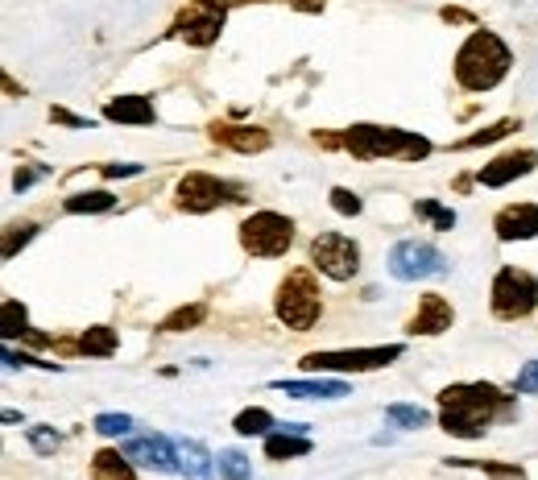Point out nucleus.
Listing matches in <instances>:
<instances>
[{"label":"nucleus","mask_w":538,"mask_h":480,"mask_svg":"<svg viewBox=\"0 0 538 480\" xmlns=\"http://www.w3.org/2000/svg\"><path fill=\"white\" fill-rule=\"evenodd\" d=\"M497 418H510V398L497 385L460 381L439 394V427L456 439H481Z\"/></svg>","instance_id":"1"},{"label":"nucleus","mask_w":538,"mask_h":480,"mask_svg":"<svg viewBox=\"0 0 538 480\" xmlns=\"http://www.w3.org/2000/svg\"><path fill=\"white\" fill-rule=\"evenodd\" d=\"M514 54L493 29H472L468 42L456 54V83L464 92H493V87L510 75Z\"/></svg>","instance_id":"2"},{"label":"nucleus","mask_w":538,"mask_h":480,"mask_svg":"<svg viewBox=\"0 0 538 480\" xmlns=\"http://www.w3.org/2000/svg\"><path fill=\"white\" fill-rule=\"evenodd\" d=\"M344 149L352 158H398V162H418L431 154V141L406 133V129H385V125H352L344 133Z\"/></svg>","instance_id":"3"},{"label":"nucleus","mask_w":538,"mask_h":480,"mask_svg":"<svg viewBox=\"0 0 538 480\" xmlns=\"http://www.w3.org/2000/svg\"><path fill=\"white\" fill-rule=\"evenodd\" d=\"M274 311L278 319L290 327V332H311V327L323 319V290L315 282V269H290L278 286L274 298Z\"/></svg>","instance_id":"4"},{"label":"nucleus","mask_w":538,"mask_h":480,"mask_svg":"<svg viewBox=\"0 0 538 480\" xmlns=\"http://www.w3.org/2000/svg\"><path fill=\"white\" fill-rule=\"evenodd\" d=\"M489 298H493L497 319H526L538 307V278L518 265H505V269H497Z\"/></svg>","instance_id":"5"},{"label":"nucleus","mask_w":538,"mask_h":480,"mask_svg":"<svg viewBox=\"0 0 538 480\" xmlns=\"http://www.w3.org/2000/svg\"><path fill=\"white\" fill-rule=\"evenodd\" d=\"M224 21H228V5L224 0H187L178 9L170 34L183 38L187 46H212L224 34Z\"/></svg>","instance_id":"6"},{"label":"nucleus","mask_w":538,"mask_h":480,"mask_svg":"<svg viewBox=\"0 0 538 480\" xmlns=\"http://www.w3.org/2000/svg\"><path fill=\"white\" fill-rule=\"evenodd\" d=\"M294 245V220L282 212H253L241 224V249L249 257H282Z\"/></svg>","instance_id":"7"},{"label":"nucleus","mask_w":538,"mask_h":480,"mask_svg":"<svg viewBox=\"0 0 538 480\" xmlns=\"http://www.w3.org/2000/svg\"><path fill=\"white\" fill-rule=\"evenodd\" d=\"M402 356V344H381V348H348V352H311L303 356V369L311 373H373L394 365Z\"/></svg>","instance_id":"8"},{"label":"nucleus","mask_w":538,"mask_h":480,"mask_svg":"<svg viewBox=\"0 0 538 480\" xmlns=\"http://www.w3.org/2000/svg\"><path fill=\"white\" fill-rule=\"evenodd\" d=\"M311 269H319V274L332 282H348V278H356V269H361V249H356V240L344 232H319L311 240Z\"/></svg>","instance_id":"9"},{"label":"nucleus","mask_w":538,"mask_h":480,"mask_svg":"<svg viewBox=\"0 0 538 480\" xmlns=\"http://www.w3.org/2000/svg\"><path fill=\"white\" fill-rule=\"evenodd\" d=\"M447 257L427 245V240H402L390 249V278L394 282H423V278H443Z\"/></svg>","instance_id":"10"},{"label":"nucleus","mask_w":538,"mask_h":480,"mask_svg":"<svg viewBox=\"0 0 538 480\" xmlns=\"http://www.w3.org/2000/svg\"><path fill=\"white\" fill-rule=\"evenodd\" d=\"M174 203H178V212H216V207L224 203H236V187L224 183V178L216 174H187V178H178V187H174Z\"/></svg>","instance_id":"11"},{"label":"nucleus","mask_w":538,"mask_h":480,"mask_svg":"<svg viewBox=\"0 0 538 480\" xmlns=\"http://www.w3.org/2000/svg\"><path fill=\"white\" fill-rule=\"evenodd\" d=\"M121 452L133 464H145L154 472H178V443H170L162 435H133L121 443Z\"/></svg>","instance_id":"12"},{"label":"nucleus","mask_w":538,"mask_h":480,"mask_svg":"<svg viewBox=\"0 0 538 480\" xmlns=\"http://www.w3.org/2000/svg\"><path fill=\"white\" fill-rule=\"evenodd\" d=\"M534 166H538V149H510V154H501L489 166H481L476 183L481 187H505V183H514V178H526Z\"/></svg>","instance_id":"13"},{"label":"nucleus","mask_w":538,"mask_h":480,"mask_svg":"<svg viewBox=\"0 0 538 480\" xmlns=\"http://www.w3.org/2000/svg\"><path fill=\"white\" fill-rule=\"evenodd\" d=\"M452 323H456L452 303H447L443 294H423V298H418V311L406 323V332L410 336H443Z\"/></svg>","instance_id":"14"},{"label":"nucleus","mask_w":538,"mask_h":480,"mask_svg":"<svg viewBox=\"0 0 538 480\" xmlns=\"http://www.w3.org/2000/svg\"><path fill=\"white\" fill-rule=\"evenodd\" d=\"M493 232L501 240H534L538 236V203H510V207H501L497 220H493Z\"/></svg>","instance_id":"15"},{"label":"nucleus","mask_w":538,"mask_h":480,"mask_svg":"<svg viewBox=\"0 0 538 480\" xmlns=\"http://www.w3.org/2000/svg\"><path fill=\"white\" fill-rule=\"evenodd\" d=\"M274 389H282L286 398H303V402H336V398H348L352 389L344 381H274Z\"/></svg>","instance_id":"16"},{"label":"nucleus","mask_w":538,"mask_h":480,"mask_svg":"<svg viewBox=\"0 0 538 480\" xmlns=\"http://www.w3.org/2000/svg\"><path fill=\"white\" fill-rule=\"evenodd\" d=\"M212 141L236 149V154H261V149H269V133L265 129H236V125H212Z\"/></svg>","instance_id":"17"},{"label":"nucleus","mask_w":538,"mask_h":480,"mask_svg":"<svg viewBox=\"0 0 538 480\" xmlns=\"http://www.w3.org/2000/svg\"><path fill=\"white\" fill-rule=\"evenodd\" d=\"M212 468L216 460L199 439H178V472L187 480H212Z\"/></svg>","instance_id":"18"},{"label":"nucleus","mask_w":538,"mask_h":480,"mask_svg":"<svg viewBox=\"0 0 538 480\" xmlns=\"http://www.w3.org/2000/svg\"><path fill=\"white\" fill-rule=\"evenodd\" d=\"M104 116L116 125H154V104L145 96H116L104 104Z\"/></svg>","instance_id":"19"},{"label":"nucleus","mask_w":538,"mask_h":480,"mask_svg":"<svg viewBox=\"0 0 538 480\" xmlns=\"http://www.w3.org/2000/svg\"><path fill=\"white\" fill-rule=\"evenodd\" d=\"M92 476L96 480H137L133 460L121 452V447H104V452L92 456Z\"/></svg>","instance_id":"20"},{"label":"nucleus","mask_w":538,"mask_h":480,"mask_svg":"<svg viewBox=\"0 0 538 480\" xmlns=\"http://www.w3.org/2000/svg\"><path fill=\"white\" fill-rule=\"evenodd\" d=\"M311 439L307 435H294V431H286V427H278L274 435H265V456L269 460H294V456H307L311 452Z\"/></svg>","instance_id":"21"},{"label":"nucleus","mask_w":538,"mask_h":480,"mask_svg":"<svg viewBox=\"0 0 538 480\" xmlns=\"http://www.w3.org/2000/svg\"><path fill=\"white\" fill-rule=\"evenodd\" d=\"M232 431H236V435H274L278 423H274V414H269V410L249 406V410H241V414L232 418Z\"/></svg>","instance_id":"22"},{"label":"nucleus","mask_w":538,"mask_h":480,"mask_svg":"<svg viewBox=\"0 0 538 480\" xmlns=\"http://www.w3.org/2000/svg\"><path fill=\"white\" fill-rule=\"evenodd\" d=\"M216 480H253V464L245 452H236V447H228V452L216 456Z\"/></svg>","instance_id":"23"},{"label":"nucleus","mask_w":538,"mask_h":480,"mask_svg":"<svg viewBox=\"0 0 538 480\" xmlns=\"http://www.w3.org/2000/svg\"><path fill=\"white\" fill-rule=\"evenodd\" d=\"M116 344H121V336H116L112 327H87L79 336V352H87V356H112Z\"/></svg>","instance_id":"24"},{"label":"nucleus","mask_w":538,"mask_h":480,"mask_svg":"<svg viewBox=\"0 0 538 480\" xmlns=\"http://www.w3.org/2000/svg\"><path fill=\"white\" fill-rule=\"evenodd\" d=\"M112 195L108 191H79V195H71L63 207H67V212L71 216H87V212H112Z\"/></svg>","instance_id":"25"},{"label":"nucleus","mask_w":538,"mask_h":480,"mask_svg":"<svg viewBox=\"0 0 538 480\" xmlns=\"http://www.w3.org/2000/svg\"><path fill=\"white\" fill-rule=\"evenodd\" d=\"M518 129V120L514 116H505V120H497V125H489V129H481V133H472V137H464V141H456V149H481V145H493V141H501V137H510Z\"/></svg>","instance_id":"26"},{"label":"nucleus","mask_w":538,"mask_h":480,"mask_svg":"<svg viewBox=\"0 0 538 480\" xmlns=\"http://www.w3.org/2000/svg\"><path fill=\"white\" fill-rule=\"evenodd\" d=\"M0 332H5V340L29 336V323H25V307L17 303V298H5V307H0Z\"/></svg>","instance_id":"27"},{"label":"nucleus","mask_w":538,"mask_h":480,"mask_svg":"<svg viewBox=\"0 0 538 480\" xmlns=\"http://www.w3.org/2000/svg\"><path fill=\"white\" fill-rule=\"evenodd\" d=\"M203 315H207V307H203V303H191V307H178L174 315H166V319L158 323V332H187V327L203 323Z\"/></svg>","instance_id":"28"},{"label":"nucleus","mask_w":538,"mask_h":480,"mask_svg":"<svg viewBox=\"0 0 538 480\" xmlns=\"http://www.w3.org/2000/svg\"><path fill=\"white\" fill-rule=\"evenodd\" d=\"M385 418L398 423V427H406V431H418V427L431 423V414L423 406H385Z\"/></svg>","instance_id":"29"},{"label":"nucleus","mask_w":538,"mask_h":480,"mask_svg":"<svg viewBox=\"0 0 538 480\" xmlns=\"http://www.w3.org/2000/svg\"><path fill=\"white\" fill-rule=\"evenodd\" d=\"M29 447H34L38 456H54L58 452V443H63V435H58L54 427H29Z\"/></svg>","instance_id":"30"},{"label":"nucleus","mask_w":538,"mask_h":480,"mask_svg":"<svg viewBox=\"0 0 538 480\" xmlns=\"http://www.w3.org/2000/svg\"><path fill=\"white\" fill-rule=\"evenodd\" d=\"M414 212H418V216H427V220H435V228H439V232L456 228V212H447V207H439L435 199H423V203H414Z\"/></svg>","instance_id":"31"},{"label":"nucleus","mask_w":538,"mask_h":480,"mask_svg":"<svg viewBox=\"0 0 538 480\" xmlns=\"http://www.w3.org/2000/svg\"><path fill=\"white\" fill-rule=\"evenodd\" d=\"M460 468H481V472H489V476H497V480H522L526 476V468H518V464H485V460H456Z\"/></svg>","instance_id":"32"},{"label":"nucleus","mask_w":538,"mask_h":480,"mask_svg":"<svg viewBox=\"0 0 538 480\" xmlns=\"http://www.w3.org/2000/svg\"><path fill=\"white\" fill-rule=\"evenodd\" d=\"M129 431H133V418L129 414H100L96 418V435L116 439V435H129Z\"/></svg>","instance_id":"33"},{"label":"nucleus","mask_w":538,"mask_h":480,"mask_svg":"<svg viewBox=\"0 0 538 480\" xmlns=\"http://www.w3.org/2000/svg\"><path fill=\"white\" fill-rule=\"evenodd\" d=\"M332 207H336V212L340 216H361V195H356V191H348V187H332Z\"/></svg>","instance_id":"34"},{"label":"nucleus","mask_w":538,"mask_h":480,"mask_svg":"<svg viewBox=\"0 0 538 480\" xmlns=\"http://www.w3.org/2000/svg\"><path fill=\"white\" fill-rule=\"evenodd\" d=\"M34 232H38V224H9V232H5V257H13L21 245H29Z\"/></svg>","instance_id":"35"},{"label":"nucleus","mask_w":538,"mask_h":480,"mask_svg":"<svg viewBox=\"0 0 538 480\" xmlns=\"http://www.w3.org/2000/svg\"><path fill=\"white\" fill-rule=\"evenodd\" d=\"M514 394H538V360H530V365L514 377Z\"/></svg>","instance_id":"36"},{"label":"nucleus","mask_w":538,"mask_h":480,"mask_svg":"<svg viewBox=\"0 0 538 480\" xmlns=\"http://www.w3.org/2000/svg\"><path fill=\"white\" fill-rule=\"evenodd\" d=\"M50 120H58V125H71V129H92V125H96L92 116H75V112H67V108H50Z\"/></svg>","instance_id":"37"},{"label":"nucleus","mask_w":538,"mask_h":480,"mask_svg":"<svg viewBox=\"0 0 538 480\" xmlns=\"http://www.w3.org/2000/svg\"><path fill=\"white\" fill-rule=\"evenodd\" d=\"M46 174V166H34V170H17V178H13V187L17 191H29V187H34L38 183V178Z\"/></svg>","instance_id":"38"},{"label":"nucleus","mask_w":538,"mask_h":480,"mask_svg":"<svg viewBox=\"0 0 538 480\" xmlns=\"http://www.w3.org/2000/svg\"><path fill=\"white\" fill-rule=\"evenodd\" d=\"M133 174H141V166H133V162H116V166H104V178H133Z\"/></svg>","instance_id":"39"},{"label":"nucleus","mask_w":538,"mask_h":480,"mask_svg":"<svg viewBox=\"0 0 538 480\" xmlns=\"http://www.w3.org/2000/svg\"><path fill=\"white\" fill-rule=\"evenodd\" d=\"M327 0H290V9L294 13H323Z\"/></svg>","instance_id":"40"}]
</instances>
